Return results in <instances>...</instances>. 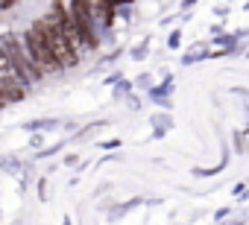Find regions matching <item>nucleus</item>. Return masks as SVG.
<instances>
[{
    "instance_id": "423d86ee",
    "label": "nucleus",
    "mask_w": 249,
    "mask_h": 225,
    "mask_svg": "<svg viewBox=\"0 0 249 225\" xmlns=\"http://www.w3.org/2000/svg\"><path fill=\"white\" fill-rule=\"evenodd\" d=\"M88 9H91V18H94V24H97L100 32L103 30H111L117 6H111V3H88Z\"/></svg>"
},
{
    "instance_id": "f03ea898",
    "label": "nucleus",
    "mask_w": 249,
    "mask_h": 225,
    "mask_svg": "<svg viewBox=\"0 0 249 225\" xmlns=\"http://www.w3.org/2000/svg\"><path fill=\"white\" fill-rule=\"evenodd\" d=\"M0 50H3L6 56H9V62L15 64V70L33 85V82H38L44 73L33 64V59H30V53H27V47H24V41L18 38V35H12V32H6L3 38H0Z\"/></svg>"
},
{
    "instance_id": "20e7f679",
    "label": "nucleus",
    "mask_w": 249,
    "mask_h": 225,
    "mask_svg": "<svg viewBox=\"0 0 249 225\" xmlns=\"http://www.w3.org/2000/svg\"><path fill=\"white\" fill-rule=\"evenodd\" d=\"M68 6H71V15H73V21H76V30H79V35H82L85 50H97V47H100V30H97V24H94V18H91L88 3H68Z\"/></svg>"
},
{
    "instance_id": "39448f33",
    "label": "nucleus",
    "mask_w": 249,
    "mask_h": 225,
    "mask_svg": "<svg viewBox=\"0 0 249 225\" xmlns=\"http://www.w3.org/2000/svg\"><path fill=\"white\" fill-rule=\"evenodd\" d=\"M50 9L59 15L62 30H65V35H68V41H71L73 53H76V56H82V53H85V44H82V35H79V30H76V21H73V15H71V6H68V3H53Z\"/></svg>"
},
{
    "instance_id": "0eeeda50",
    "label": "nucleus",
    "mask_w": 249,
    "mask_h": 225,
    "mask_svg": "<svg viewBox=\"0 0 249 225\" xmlns=\"http://www.w3.org/2000/svg\"><path fill=\"white\" fill-rule=\"evenodd\" d=\"M50 126H56V120H38V123H30L27 129H50Z\"/></svg>"
},
{
    "instance_id": "f257e3e1",
    "label": "nucleus",
    "mask_w": 249,
    "mask_h": 225,
    "mask_svg": "<svg viewBox=\"0 0 249 225\" xmlns=\"http://www.w3.org/2000/svg\"><path fill=\"white\" fill-rule=\"evenodd\" d=\"M33 27L41 32L44 44L50 47V53H53V59H56V64H59L62 70H65V67H76L79 56L73 53V47H71V41H68V35H65V30H62V21H59V15H56L53 9H50L47 15H41Z\"/></svg>"
},
{
    "instance_id": "6e6552de",
    "label": "nucleus",
    "mask_w": 249,
    "mask_h": 225,
    "mask_svg": "<svg viewBox=\"0 0 249 225\" xmlns=\"http://www.w3.org/2000/svg\"><path fill=\"white\" fill-rule=\"evenodd\" d=\"M3 105H6V99H3V94H0V108H3Z\"/></svg>"
},
{
    "instance_id": "1a4fd4ad",
    "label": "nucleus",
    "mask_w": 249,
    "mask_h": 225,
    "mask_svg": "<svg viewBox=\"0 0 249 225\" xmlns=\"http://www.w3.org/2000/svg\"><path fill=\"white\" fill-rule=\"evenodd\" d=\"M65 225H71V219H65Z\"/></svg>"
},
{
    "instance_id": "7ed1b4c3",
    "label": "nucleus",
    "mask_w": 249,
    "mask_h": 225,
    "mask_svg": "<svg viewBox=\"0 0 249 225\" xmlns=\"http://www.w3.org/2000/svg\"><path fill=\"white\" fill-rule=\"evenodd\" d=\"M21 41H24V47H27V53H30L33 64H36L44 76H50V73H59V70H62V67L56 64V59H53L50 47L44 44V38H41V32H38L36 27H30V30L21 35Z\"/></svg>"
}]
</instances>
